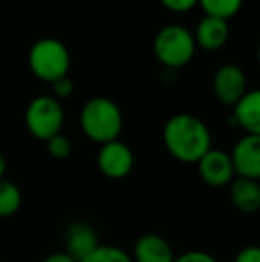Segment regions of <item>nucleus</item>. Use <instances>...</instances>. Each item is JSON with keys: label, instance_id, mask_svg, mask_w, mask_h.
Masks as SVG:
<instances>
[{"label": "nucleus", "instance_id": "1", "mask_svg": "<svg viewBox=\"0 0 260 262\" xmlns=\"http://www.w3.org/2000/svg\"><path fill=\"white\" fill-rule=\"evenodd\" d=\"M162 141L168 152L185 164H196L212 148L210 130L200 118L193 114L171 116L164 125Z\"/></svg>", "mask_w": 260, "mask_h": 262}, {"label": "nucleus", "instance_id": "2", "mask_svg": "<svg viewBox=\"0 0 260 262\" xmlns=\"http://www.w3.org/2000/svg\"><path fill=\"white\" fill-rule=\"evenodd\" d=\"M80 127L89 139L105 145L120 138L123 128V114L120 107L109 98H91L80 111Z\"/></svg>", "mask_w": 260, "mask_h": 262}, {"label": "nucleus", "instance_id": "3", "mask_svg": "<svg viewBox=\"0 0 260 262\" xmlns=\"http://www.w3.org/2000/svg\"><path fill=\"white\" fill-rule=\"evenodd\" d=\"M29 66L38 79L54 84L56 80L68 77L69 52L63 43L54 38L39 39L29 52Z\"/></svg>", "mask_w": 260, "mask_h": 262}, {"label": "nucleus", "instance_id": "4", "mask_svg": "<svg viewBox=\"0 0 260 262\" xmlns=\"http://www.w3.org/2000/svg\"><path fill=\"white\" fill-rule=\"evenodd\" d=\"M196 50L195 36L180 25L160 29L153 41L155 57L168 68H182L193 59Z\"/></svg>", "mask_w": 260, "mask_h": 262}, {"label": "nucleus", "instance_id": "5", "mask_svg": "<svg viewBox=\"0 0 260 262\" xmlns=\"http://www.w3.org/2000/svg\"><path fill=\"white\" fill-rule=\"evenodd\" d=\"M64 123V111L54 97H38L25 111V125L36 139L49 141L61 134Z\"/></svg>", "mask_w": 260, "mask_h": 262}, {"label": "nucleus", "instance_id": "6", "mask_svg": "<svg viewBox=\"0 0 260 262\" xmlns=\"http://www.w3.org/2000/svg\"><path fill=\"white\" fill-rule=\"evenodd\" d=\"M97 164L100 173L107 179H125L127 175H130L132 168H134V152L130 150L129 145L116 139V141L105 143V145L100 146Z\"/></svg>", "mask_w": 260, "mask_h": 262}, {"label": "nucleus", "instance_id": "7", "mask_svg": "<svg viewBox=\"0 0 260 262\" xmlns=\"http://www.w3.org/2000/svg\"><path fill=\"white\" fill-rule=\"evenodd\" d=\"M196 166L200 179L210 187L230 186V182L235 179L232 157L223 150L210 148L196 162Z\"/></svg>", "mask_w": 260, "mask_h": 262}, {"label": "nucleus", "instance_id": "8", "mask_svg": "<svg viewBox=\"0 0 260 262\" xmlns=\"http://www.w3.org/2000/svg\"><path fill=\"white\" fill-rule=\"evenodd\" d=\"M235 177L260 182V136L246 134L235 143L232 154Z\"/></svg>", "mask_w": 260, "mask_h": 262}, {"label": "nucleus", "instance_id": "9", "mask_svg": "<svg viewBox=\"0 0 260 262\" xmlns=\"http://www.w3.org/2000/svg\"><path fill=\"white\" fill-rule=\"evenodd\" d=\"M212 88L221 104L235 105L246 95V75L239 66L225 64L216 72Z\"/></svg>", "mask_w": 260, "mask_h": 262}, {"label": "nucleus", "instance_id": "10", "mask_svg": "<svg viewBox=\"0 0 260 262\" xmlns=\"http://www.w3.org/2000/svg\"><path fill=\"white\" fill-rule=\"evenodd\" d=\"M134 262H173L175 252L171 245L159 234H143L135 241L134 252H132Z\"/></svg>", "mask_w": 260, "mask_h": 262}, {"label": "nucleus", "instance_id": "11", "mask_svg": "<svg viewBox=\"0 0 260 262\" xmlns=\"http://www.w3.org/2000/svg\"><path fill=\"white\" fill-rule=\"evenodd\" d=\"M100 246L94 228L87 223H73L66 232V253L80 262Z\"/></svg>", "mask_w": 260, "mask_h": 262}, {"label": "nucleus", "instance_id": "12", "mask_svg": "<svg viewBox=\"0 0 260 262\" xmlns=\"http://www.w3.org/2000/svg\"><path fill=\"white\" fill-rule=\"evenodd\" d=\"M230 202L237 210L253 214L260 210V182L235 177L230 182Z\"/></svg>", "mask_w": 260, "mask_h": 262}, {"label": "nucleus", "instance_id": "13", "mask_svg": "<svg viewBox=\"0 0 260 262\" xmlns=\"http://www.w3.org/2000/svg\"><path fill=\"white\" fill-rule=\"evenodd\" d=\"M233 121L246 130V134L260 136V90L246 91L233 105Z\"/></svg>", "mask_w": 260, "mask_h": 262}, {"label": "nucleus", "instance_id": "14", "mask_svg": "<svg viewBox=\"0 0 260 262\" xmlns=\"http://www.w3.org/2000/svg\"><path fill=\"white\" fill-rule=\"evenodd\" d=\"M230 34V29L226 20L216 16H205L203 20L198 24L195 41L205 50H218L226 43Z\"/></svg>", "mask_w": 260, "mask_h": 262}, {"label": "nucleus", "instance_id": "15", "mask_svg": "<svg viewBox=\"0 0 260 262\" xmlns=\"http://www.w3.org/2000/svg\"><path fill=\"white\" fill-rule=\"evenodd\" d=\"M21 207V191L7 179L0 180V217H11Z\"/></svg>", "mask_w": 260, "mask_h": 262}, {"label": "nucleus", "instance_id": "16", "mask_svg": "<svg viewBox=\"0 0 260 262\" xmlns=\"http://www.w3.org/2000/svg\"><path fill=\"white\" fill-rule=\"evenodd\" d=\"M198 4H201L208 16L228 20L230 16L237 14L243 6V0H198Z\"/></svg>", "mask_w": 260, "mask_h": 262}, {"label": "nucleus", "instance_id": "17", "mask_svg": "<svg viewBox=\"0 0 260 262\" xmlns=\"http://www.w3.org/2000/svg\"><path fill=\"white\" fill-rule=\"evenodd\" d=\"M80 262H134L132 255L114 245H100L91 255Z\"/></svg>", "mask_w": 260, "mask_h": 262}, {"label": "nucleus", "instance_id": "18", "mask_svg": "<svg viewBox=\"0 0 260 262\" xmlns=\"http://www.w3.org/2000/svg\"><path fill=\"white\" fill-rule=\"evenodd\" d=\"M46 150L54 159H66L72 154V143L64 134H57L46 141Z\"/></svg>", "mask_w": 260, "mask_h": 262}, {"label": "nucleus", "instance_id": "19", "mask_svg": "<svg viewBox=\"0 0 260 262\" xmlns=\"http://www.w3.org/2000/svg\"><path fill=\"white\" fill-rule=\"evenodd\" d=\"M173 262H219L214 255L203 252V250H191V252H185L182 255L175 257Z\"/></svg>", "mask_w": 260, "mask_h": 262}, {"label": "nucleus", "instance_id": "20", "mask_svg": "<svg viewBox=\"0 0 260 262\" xmlns=\"http://www.w3.org/2000/svg\"><path fill=\"white\" fill-rule=\"evenodd\" d=\"M233 262H260V246L248 245L237 252Z\"/></svg>", "mask_w": 260, "mask_h": 262}, {"label": "nucleus", "instance_id": "21", "mask_svg": "<svg viewBox=\"0 0 260 262\" xmlns=\"http://www.w3.org/2000/svg\"><path fill=\"white\" fill-rule=\"evenodd\" d=\"M52 88L57 98H68L73 93V82L69 80V77H63V79L56 80L52 84Z\"/></svg>", "mask_w": 260, "mask_h": 262}, {"label": "nucleus", "instance_id": "22", "mask_svg": "<svg viewBox=\"0 0 260 262\" xmlns=\"http://www.w3.org/2000/svg\"><path fill=\"white\" fill-rule=\"evenodd\" d=\"M160 2L170 11H173V13H185V11H189L191 7L196 6L198 0H160Z\"/></svg>", "mask_w": 260, "mask_h": 262}, {"label": "nucleus", "instance_id": "23", "mask_svg": "<svg viewBox=\"0 0 260 262\" xmlns=\"http://www.w3.org/2000/svg\"><path fill=\"white\" fill-rule=\"evenodd\" d=\"M41 262H77V260H73L66 252H57V253H50V255H46Z\"/></svg>", "mask_w": 260, "mask_h": 262}, {"label": "nucleus", "instance_id": "24", "mask_svg": "<svg viewBox=\"0 0 260 262\" xmlns=\"http://www.w3.org/2000/svg\"><path fill=\"white\" fill-rule=\"evenodd\" d=\"M6 169H7V164H6V159L0 156V180L6 179Z\"/></svg>", "mask_w": 260, "mask_h": 262}, {"label": "nucleus", "instance_id": "25", "mask_svg": "<svg viewBox=\"0 0 260 262\" xmlns=\"http://www.w3.org/2000/svg\"><path fill=\"white\" fill-rule=\"evenodd\" d=\"M257 57H258V66H260V45H258V52H257Z\"/></svg>", "mask_w": 260, "mask_h": 262}]
</instances>
